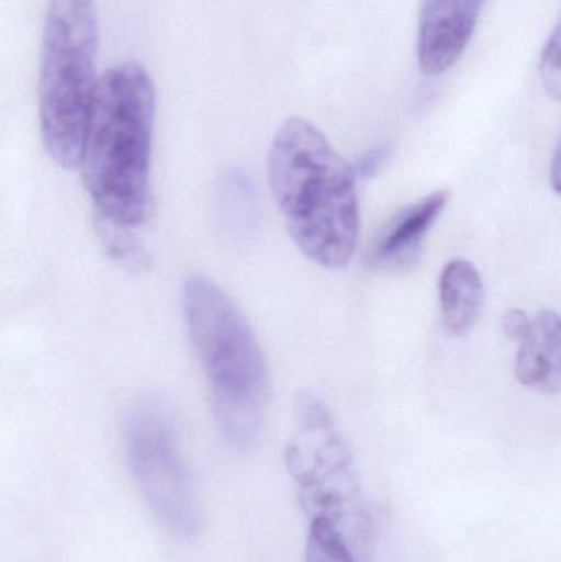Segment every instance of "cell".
<instances>
[{
    "label": "cell",
    "instance_id": "ba28073f",
    "mask_svg": "<svg viewBox=\"0 0 561 562\" xmlns=\"http://www.w3.org/2000/svg\"><path fill=\"white\" fill-rule=\"evenodd\" d=\"M450 201V193L435 191L395 214L375 237L369 260L378 269L414 266L425 237Z\"/></svg>",
    "mask_w": 561,
    "mask_h": 562
},
{
    "label": "cell",
    "instance_id": "8fae6325",
    "mask_svg": "<svg viewBox=\"0 0 561 562\" xmlns=\"http://www.w3.org/2000/svg\"><path fill=\"white\" fill-rule=\"evenodd\" d=\"M99 239L104 246L105 252L114 259L119 266L128 270H144L148 267V256L142 249L141 244L132 236V229L114 226L105 221L96 217Z\"/></svg>",
    "mask_w": 561,
    "mask_h": 562
},
{
    "label": "cell",
    "instance_id": "277c9868",
    "mask_svg": "<svg viewBox=\"0 0 561 562\" xmlns=\"http://www.w3.org/2000/svg\"><path fill=\"white\" fill-rule=\"evenodd\" d=\"M285 464L310 524L329 525L358 562H371L374 520L355 456L328 406L308 393L296 402Z\"/></svg>",
    "mask_w": 561,
    "mask_h": 562
},
{
    "label": "cell",
    "instance_id": "3957f363",
    "mask_svg": "<svg viewBox=\"0 0 561 562\" xmlns=\"http://www.w3.org/2000/svg\"><path fill=\"white\" fill-rule=\"evenodd\" d=\"M183 314L217 429L231 448L249 449L262 431L270 396L262 347L233 297L206 277L184 281Z\"/></svg>",
    "mask_w": 561,
    "mask_h": 562
},
{
    "label": "cell",
    "instance_id": "9c48e42d",
    "mask_svg": "<svg viewBox=\"0 0 561 562\" xmlns=\"http://www.w3.org/2000/svg\"><path fill=\"white\" fill-rule=\"evenodd\" d=\"M517 382L534 392L561 389V314L543 310L532 319V329L517 350L514 366Z\"/></svg>",
    "mask_w": 561,
    "mask_h": 562
},
{
    "label": "cell",
    "instance_id": "4fadbf2b",
    "mask_svg": "<svg viewBox=\"0 0 561 562\" xmlns=\"http://www.w3.org/2000/svg\"><path fill=\"white\" fill-rule=\"evenodd\" d=\"M540 78L543 88L556 101L561 102V15L547 40L540 58Z\"/></svg>",
    "mask_w": 561,
    "mask_h": 562
},
{
    "label": "cell",
    "instance_id": "9a60e30c",
    "mask_svg": "<svg viewBox=\"0 0 561 562\" xmlns=\"http://www.w3.org/2000/svg\"><path fill=\"white\" fill-rule=\"evenodd\" d=\"M388 157V148H379V150H374L371 151V154L366 155V157L359 161V175H362V177H371V175L378 173L379 168L384 165Z\"/></svg>",
    "mask_w": 561,
    "mask_h": 562
},
{
    "label": "cell",
    "instance_id": "7c38bea8",
    "mask_svg": "<svg viewBox=\"0 0 561 562\" xmlns=\"http://www.w3.org/2000/svg\"><path fill=\"white\" fill-rule=\"evenodd\" d=\"M305 562H358L348 544L322 521L310 524L308 540H306Z\"/></svg>",
    "mask_w": 561,
    "mask_h": 562
},
{
    "label": "cell",
    "instance_id": "52a82bcc",
    "mask_svg": "<svg viewBox=\"0 0 561 562\" xmlns=\"http://www.w3.org/2000/svg\"><path fill=\"white\" fill-rule=\"evenodd\" d=\"M486 0H424L418 19V66L425 76L453 68L476 30Z\"/></svg>",
    "mask_w": 561,
    "mask_h": 562
},
{
    "label": "cell",
    "instance_id": "5b68a950",
    "mask_svg": "<svg viewBox=\"0 0 561 562\" xmlns=\"http://www.w3.org/2000/svg\"><path fill=\"white\" fill-rule=\"evenodd\" d=\"M98 43L94 0H49L40 66V127L46 154L65 170L81 167L99 82Z\"/></svg>",
    "mask_w": 561,
    "mask_h": 562
},
{
    "label": "cell",
    "instance_id": "6da1fadb",
    "mask_svg": "<svg viewBox=\"0 0 561 562\" xmlns=\"http://www.w3.org/2000/svg\"><path fill=\"white\" fill-rule=\"evenodd\" d=\"M267 173L300 252L323 269H345L361 229L355 168L312 122L292 117L273 137Z\"/></svg>",
    "mask_w": 561,
    "mask_h": 562
},
{
    "label": "cell",
    "instance_id": "30bf717a",
    "mask_svg": "<svg viewBox=\"0 0 561 562\" xmlns=\"http://www.w3.org/2000/svg\"><path fill=\"white\" fill-rule=\"evenodd\" d=\"M441 323L451 337L467 336L480 319L484 306V283L480 270L457 259L444 267L438 280Z\"/></svg>",
    "mask_w": 561,
    "mask_h": 562
},
{
    "label": "cell",
    "instance_id": "2e32d148",
    "mask_svg": "<svg viewBox=\"0 0 561 562\" xmlns=\"http://www.w3.org/2000/svg\"><path fill=\"white\" fill-rule=\"evenodd\" d=\"M550 183L556 193L561 196V142L553 154L552 165H550Z\"/></svg>",
    "mask_w": 561,
    "mask_h": 562
},
{
    "label": "cell",
    "instance_id": "8992f818",
    "mask_svg": "<svg viewBox=\"0 0 561 562\" xmlns=\"http://www.w3.org/2000/svg\"><path fill=\"white\" fill-rule=\"evenodd\" d=\"M124 442L128 468L152 514L175 537L197 538L203 512L167 408L141 403L125 422Z\"/></svg>",
    "mask_w": 561,
    "mask_h": 562
},
{
    "label": "cell",
    "instance_id": "5bb4252c",
    "mask_svg": "<svg viewBox=\"0 0 561 562\" xmlns=\"http://www.w3.org/2000/svg\"><path fill=\"white\" fill-rule=\"evenodd\" d=\"M532 319L529 314L519 307L507 311L503 317V333L510 342L520 344L529 336L532 329Z\"/></svg>",
    "mask_w": 561,
    "mask_h": 562
},
{
    "label": "cell",
    "instance_id": "7a4b0ae2",
    "mask_svg": "<svg viewBox=\"0 0 561 562\" xmlns=\"http://www.w3.org/2000/svg\"><path fill=\"white\" fill-rule=\"evenodd\" d=\"M154 124L155 88L144 66L121 63L99 78L79 167L99 220L134 231L152 216Z\"/></svg>",
    "mask_w": 561,
    "mask_h": 562
}]
</instances>
